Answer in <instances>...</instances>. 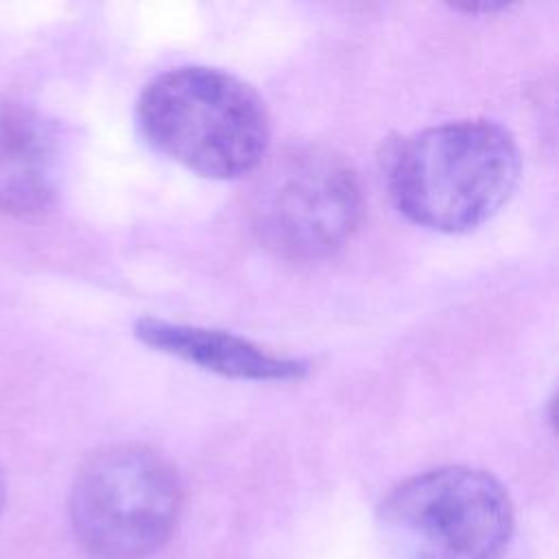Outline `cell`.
I'll return each instance as SVG.
<instances>
[{"mask_svg":"<svg viewBox=\"0 0 559 559\" xmlns=\"http://www.w3.org/2000/svg\"><path fill=\"white\" fill-rule=\"evenodd\" d=\"M513 135L489 120H456L397 140L384 159L395 207L413 223L448 234L489 221L520 179Z\"/></svg>","mask_w":559,"mask_h":559,"instance_id":"cell-1","label":"cell"},{"mask_svg":"<svg viewBox=\"0 0 559 559\" xmlns=\"http://www.w3.org/2000/svg\"><path fill=\"white\" fill-rule=\"evenodd\" d=\"M135 118L155 151L212 179L253 173L269 144L262 98L216 68L186 66L155 76L138 98Z\"/></svg>","mask_w":559,"mask_h":559,"instance_id":"cell-2","label":"cell"},{"mask_svg":"<svg viewBox=\"0 0 559 559\" xmlns=\"http://www.w3.org/2000/svg\"><path fill=\"white\" fill-rule=\"evenodd\" d=\"M378 533L391 559H502L513 509L491 474L450 465L393 487L380 502Z\"/></svg>","mask_w":559,"mask_h":559,"instance_id":"cell-3","label":"cell"},{"mask_svg":"<svg viewBox=\"0 0 559 559\" xmlns=\"http://www.w3.org/2000/svg\"><path fill=\"white\" fill-rule=\"evenodd\" d=\"M181 487L170 463L142 445L92 456L72 485L70 522L94 559H142L175 531Z\"/></svg>","mask_w":559,"mask_h":559,"instance_id":"cell-4","label":"cell"},{"mask_svg":"<svg viewBox=\"0 0 559 559\" xmlns=\"http://www.w3.org/2000/svg\"><path fill=\"white\" fill-rule=\"evenodd\" d=\"M255 170L249 218L269 249L290 260H317L349 240L362 197L341 155L321 146H290Z\"/></svg>","mask_w":559,"mask_h":559,"instance_id":"cell-5","label":"cell"},{"mask_svg":"<svg viewBox=\"0 0 559 559\" xmlns=\"http://www.w3.org/2000/svg\"><path fill=\"white\" fill-rule=\"evenodd\" d=\"M61 135L39 111L0 103V212H44L59 188Z\"/></svg>","mask_w":559,"mask_h":559,"instance_id":"cell-6","label":"cell"},{"mask_svg":"<svg viewBox=\"0 0 559 559\" xmlns=\"http://www.w3.org/2000/svg\"><path fill=\"white\" fill-rule=\"evenodd\" d=\"M135 336L157 352L177 356L190 365L227 378L295 380L308 371L304 360L277 356L229 332L199 325L146 317L135 323Z\"/></svg>","mask_w":559,"mask_h":559,"instance_id":"cell-7","label":"cell"},{"mask_svg":"<svg viewBox=\"0 0 559 559\" xmlns=\"http://www.w3.org/2000/svg\"><path fill=\"white\" fill-rule=\"evenodd\" d=\"M4 498H7V483H4L2 467H0V509H2V504H4Z\"/></svg>","mask_w":559,"mask_h":559,"instance_id":"cell-8","label":"cell"}]
</instances>
